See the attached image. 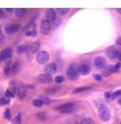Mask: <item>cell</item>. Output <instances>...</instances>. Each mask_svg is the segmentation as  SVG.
<instances>
[{
	"label": "cell",
	"mask_w": 121,
	"mask_h": 124,
	"mask_svg": "<svg viewBox=\"0 0 121 124\" xmlns=\"http://www.w3.org/2000/svg\"><path fill=\"white\" fill-rule=\"evenodd\" d=\"M99 116L101 118L102 121L104 122H108L110 118H111V112L107 106L104 105H101L100 107H99Z\"/></svg>",
	"instance_id": "cell-1"
},
{
	"label": "cell",
	"mask_w": 121,
	"mask_h": 124,
	"mask_svg": "<svg viewBox=\"0 0 121 124\" xmlns=\"http://www.w3.org/2000/svg\"><path fill=\"white\" fill-rule=\"evenodd\" d=\"M49 60V54L46 51H42L37 54V62L39 64H47V62Z\"/></svg>",
	"instance_id": "cell-2"
},
{
	"label": "cell",
	"mask_w": 121,
	"mask_h": 124,
	"mask_svg": "<svg viewBox=\"0 0 121 124\" xmlns=\"http://www.w3.org/2000/svg\"><path fill=\"white\" fill-rule=\"evenodd\" d=\"M77 76H79V70L75 68V67H70L66 71V77L71 80H75L77 79Z\"/></svg>",
	"instance_id": "cell-3"
},
{
	"label": "cell",
	"mask_w": 121,
	"mask_h": 124,
	"mask_svg": "<svg viewBox=\"0 0 121 124\" xmlns=\"http://www.w3.org/2000/svg\"><path fill=\"white\" fill-rule=\"evenodd\" d=\"M74 104H72V103H69V104H65L63 105V106H59V107H57V111H59L62 114H67V113H71V112L74 109Z\"/></svg>",
	"instance_id": "cell-4"
},
{
	"label": "cell",
	"mask_w": 121,
	"mask_h": 124,
	"mask_svg": "<svg viewBox=\"0 0 121 124\" xmlns=\"http://www.w3.org/2000/svg\"><path fill=\"white\" fill-rule=\"evenodd\" d=\"M51 31V23H49L47 19H44L40 24V32L44 34V35H47Z\"/></svg>",
	"instance_id": "cell-5"
},
{
	"label": "cell",
	"mask_w": 121,
	"mask_h": 124,
	"mask_svg": "<svg viewBox=\"0 0 121 124\" xmlns=\"http://www.w3.org/2000/svg\"><path fill=\"white\" fill-rule=\"evenodd\" d=\"M94 65L98 69H101V68L107 67V60H105V58H103V56H98V58H95Z\"/></svg>",
	"instance_id": "cell-6"
},
{
	"label": "cell",
	"mask_w": 121,
	"mask_h": 124,
	"mask_svg": "<svg viewBox=\"0 0 121 124\" xmlns=\"http://www.w3.org/2000/svg\"><path fill=\"white\" fill-rule=\"evenodd\" d=\"M37 80H38L39 82H42V84H51V82H53L52 76L46 75V73L39 75L38 77H37Z\"/></svg>",
	"instance_id": "cell-7"
},
{
	"label": "cell",
	"mask_w": 121,
	"mask_h": 124,
	"mask_svg": "<svg viewBox=\"0 0 121 124\" xmlns=\"http://www.w3.org/2000/svg\"><path fill=\"white\" fill-rule=\"evenodd\" d=\"M107 53H108V56H109V59H115L117 56H118L119 54V51L117 49H115V46H110V47H108V50H107Z\"/></svg>",
	"instance_id": "cell-8"
},
{
	"label": "cell",
	"mask_w": 121,
	"mask_h": 124,
	"mask_svg": "<svg viewBox=\"0 0 121 124\" xmlns=\"http://www.w3.org/2000/svg\"><path fill=\"white\" fill-rule=\"evenodd\" d=\"M56 70H57V67H56L55 63H48V64H46L45 67V73L46 75H53V73H55Z\"/></svg>",
	"instance_id": "cell-9"
},
{
	"label": "cell",
	"mask_w": 121,
	"mask_h": 124,
	"mask_svg": "<svg viewBox=\"0 0 121 124\" xmlns=\"http://www.w3.org/2000/svg\"><path fill=\"white\" fill-rule=\"evenodd\" d=\"M79 72L81 73V75H83V76H86V75H89V73L91 72V68H90L86 63H83V64H81L79 67Z\"/></svg>",
	"instance_id": "cell-10"
},
{
	"label": "cell",
	"mask_w": 121,
	"mask_h": 124,
	"mask_svg": "<svg viewBox=\"0 0 121 124\" xmlns=\"http://www.w3.org/2000/svg\"><path fill=\"white\" fill-rule=\"evenodd\" d=\"M0 55H1V60H3V61H10V59H11V50L5 49Z\"/></svg>",
	"instance_id": "cell-11"
},
{
	"label": "cell",
	"mask_w": 121,
	"mask_h": 124,
	"mask_svg": "<svg viewBox=\"0 0 121 124\" xmlns=\"http://www.w3.org/2000/svg\"><path fill=\"white\" fill-rule=\"evenodd\" d=\"M19 30V25L18 24H9L8 26H6V32L9 33V34H13V33L17 32Z\"/></svg>",
	"instance_id": "cell-12"
},
{
	"label": "cell",
	"mask_w": 121,
	"mask_h": 124,
	"mask_svg": "<svg viewBox=\"0 0 121 124\" xmlns=\"http://www.w3.org/2000/svg\"><path fill=\"white\" fill-rule=\"evenodd\" d=\"M115 65H108V67H104L103 69V72H102V75L104 76V77H108L112 73V72H115Z\"/></svg>",
	"instance_id": "cell-13"
},
{
	"label": "cell",
	"mask_w": 121,
	"mask_h": 124,
	"mask_svg": "<svg viewBox=\"0 0 121 124\" xmlns=\"http://www.w3.org/2000/svg\"><path fill=\"white\" fill-rule=\"evenodd\" d=\"M46 15H47V20H48L49 23H51V22H54V20H55V17H56L55 10L48 9V10H47V13H46Z\"/></svg>",
	"instance_id": "cell-14"
},
{
	"label": "cell",
	"mask_w": 121,
	"mask_h": 124,
	"mask_svg": "<svg viewBox=\"0 0 121 124\" xmlns=\"http://www.w3.org/2000/svg\"><path fill=\"white\" fill-rule=\"evenodd\" d=\"M39 46H40V44H39V42H34L32 45H30V51L33 53H35V52H37L38 50H39Z\"/></svg>",
	"instance_id": "cell-15"
},
{
	"label": "cell",
	"mask_w": 121,
	"mask_h": 124,
	"mask_svg": "<svg viewBox=\"0 0 121 124\" xmlns=\"http://www.w3.org/2000/svg\"><path fill=\"white\" fill-rule=\"evenodd\" d=\"M26 9H24V8H18V9L16 10V16L17 17H24L25 15H26Z\"/></svg>",
	"instance_id": "cell-16"
},
{
	"label": "cell",
	"mask_w": 121,
	"mask_h": 124,
	"mask_svg": "<svg viewBox=\"0 0 121 124\" xmlns=\"http://www.w3.org/2000/svg\"><path fill=\"white\" fill-rule=\"evenodd\" d=\"M55 13L63 16V15H65V14L69 13V9H67V8H57V9H55Z\"/></svg>",
	"instance_id": "cell-17"
},
{
	"label": "cell",
	"mask_w": 121,
	"mask_h": 124,
	"mask_svg": "<svg viewBox=\"0 0 121 124\" xmlns=\"http://www.w3.org/2000/svg\"><path fill=\"white\" fill-rule=\"evenodd\" d=\"M26 36H32V37H34V36H36V30H32V28H28V30L26 31Z\"/></svg>",
	"instance_id": "cell-18"
},
{
	"label": "cell",
	"mask_w": 121,
	"mask_h": 124,
	"mask_svg": "<svg viewBox=\"0 0 121 124\" xmlns=\"http://www.w3.org/2000/svg\"><path fill=\"white\" fill-rule=\"evenodd\" d=\"M17 92H18V95H19L20 97L23 98L24 96H25V92H26V88H25V87H23V86H21V87H18V88H17Z\"/></svg>",
	"instance_id": "cell-19"
},
{
	"label": "cell",
	"mask_w": 121,
	"mask_h": 124,
	"mask_svg": "<svg viewBox=\"0 0 121 124\" xmlns=\"http://www.w3.org/2000/svg\"><path fill=\"white\" fill-rule=\"evenodd\" d=\"M81 124H94V121L90 117H85L81 121Z\"/></svg>",
	"instance_id": "cell-20"
},
{
	"label": "cell",
	"mask_w": 121,
	"mask_h": 124,
	"mask_svg": "<svg viewBox=\"0 0 121 124\" xmlns=\"http://www.w3.org/2000/svg\"><path fill=\"white\" fill-rule=\"evenodd\" d=\"M13 124H21V115L18 114L16 117L13 120Z\"/></svg>",
	"instance_id": "cell-21"
},
{
	"label": "cell",
	"mask_w": 121,
	"mask_h": 124,
	"mask_svg": "<svg viewBox=\"0 0 121 124\" xmlns=\"http://www.w3.org/2000/svg\"><path fill=\"white\" fill-rule=\"evenodd\" d=\"M25 51H27V46L26 45H18L17 46V52L18 53H24Z\"/></svg>",
	"instance_id": "cell-22"
},
{
	"label": "cell",
	"mask_w": 121,
	"mask_h": 124,
	"mask_svg": "<svg viewBox=\"0 0 121 124\" xmlns=\"http://www.w3.org/2000/svg\"><path fill=\"white\" fill-rule=\"evenodd\" d=\"M11 69H13V70H11V72H13V73H17V72H18V70H19V63H18V62H15Z\"/></svg>",
	"instance_id": "cell-23"
},
{
	"label": "cell",
	"mask_w": 121,
	"mask_h": 124,
	"mask_svg": "<svg viewBox=\"0 0 121 124\" xmlns=\"http://www.w3.org/2000/svg\"><path fill=\"white\" fill-rule=\"evenodd\" d=\"M33 104L36 106V107H40V106H43L44 105V103H43L42 99H35V101H33Z\"/></svg>",
	"instance_id": "cell-24"
},
{
	"label": "cell",
	"mask_w": 121,
	"mask_h": 124,
	"mask_svg": "<svg viewBox=\"0 0 121 124\" xmlns=\"http://www.w3.org/2000/svg\"><path fill=\"white\" fill-rule=\"evenodd\" d=\"M64 80H65V78L63 77V76H57L55 78V81L57 82V84H61V82H64Z\"/></svg>",
	"instance_id": "cell-25"
},
{
	"label": "cell",
	"mask_w": 121,
	"mask_h": 124,
	"mask_svg": "<svg viewBox=\"0 0 121 124\" xmlns=\"http://www.w3.org/2000/svg\"><path fill=\"white\" fill-rule=\"evenodd\" d=\"M88 89V87H81V88H76L73 90V93L74 94H77V93H82V92H84V90H86Z\"/></svg>",
	"instance_id": "cell-26"
},
{
	"label": "cell",
	"mask_w": 121,
	"mask_h": 124,
	"mask_svg": "<svg viewBox=\"0 0 121 124\" xmlns=\"http://www.w3.org/2000/svg\"><path fill=\"white\" fill-rule=\"evenodd\" d=\"M5 96H6L7 98H13V97H15V94H13L11 90H7L6 94H5Z\"/></svg>",
	"instance_id": "cell-27"
},
{
	"label": "cell",
	"mask_w": 121,
	"mask_h": 124,
	"mask_svg": "<svg viewBox=\"0 0 121 124\" xmlns=\"http://www.w3.org/2000/svg\"><path fill=\"white\" fill-rule=\"evenodd\" d=\"M9 103V98H7V97H3L0 99V105H6Z\"/></svg>",
	"instance_id": "cell-28"
},
{
	"label": "cell",
	"mask_w": 121,
	"mask_h": 124,
	"mask_svg": "<svg viewBox=\"0 0 121 124\" xmlns=\"http://www.w3.org/2000/svg\"><path fill=\"white\" fill-rule=\"evenodd\" d=\"M3 114H5V118H7V120H9V118L11 117V113H10L9 109H6Z\"/></svg>",
	"instance_id": "cell-29"
},
{
	"label": "cell",
	"mask_w": 121,
	"mask_h": 124,
	"mask_svg": "<svg viewBox=\"0 0 121 124\" xmlns=\"http://www.w3.org/2000/svg\"><path fill=\"white\" fill-rule=\"evenodd\" d=\"M121 96V90H117L115 93L112 94V98H115V97H120Z\"/></svg>",
	"instance_id": "cell-30"
},
{
	"label": "cell",
	"mask_w": 121,
	"mask_h": 124,
	"mask_svg": "<svg viewBox=\"0 0 121 124\" xmlns=\"http://www.w3.org/2000/svg\"><path fill=\"white\" fill-rule=\"evenodd\" d=\"M57 90H58V87H55V88L48 89V90H47V93H48V94H54V93H56Z\"/></svg>",
	"instance_id": "cell-31"
},
{
	"label": "cell",
	"mask_w": 121,
	"mask_h": 124,
	"mask_svg": "<svg viewBox=\"0 0 121 124\" xmlns=\"http://www.w3.org/2000/svg\"><path fill=\"white\" fill-rule=\"evenodd\" d=\"M5 73H6L7 76L10 75V73H11V68H10V67H6V68H5Z\"/></svg>",
	"instance_id": "cell-32"
},
{
	"label": "cell",
	"mask_w": 121,
	"mask_h": 124,
	"mask_svg": "<svg viewBox=\"0 0 121 124\" xmlns=\"http://www.w3.org/2000/svg\"><path fill=\"white\" fill-rule=\"evenodd\" d=\"M37 116H38V117L39 118H43V120H44V118H46V113H38V114H37Z\"/></svg>",
	"instance_id": "cell-33"
},
{
	"label": "cell",
	"mask_w": 121,
	"mask_h": 124,
	"mask_svg": "<svg viewBox=\"0 0 121 124\" xmlns=\"http://www.w3.org/2000/svg\"><path fill=\"white\" fill-rule=\"evenodd\" d=\"M104 95H105V98H107V99H111L112 98V94L110 92H107Z\"/></svg>",
	"instance_id": "cell-34"
},
{
	"label": "cell",
	"mask_w": 121,
	"mask_h": 124,
	"mask_svg": "<svg viewBox=\"0 0 121 124\" xmlns=\"http://www.w3.org/2000/svg\"><path fill=\"white\" fill-rule=\"evenodd\" d=\"M94 79L96 80V81H101V76L100 75H94Z\"/></svg>",
	"instance_id": "cell-35"
},
{
	"label": "cell",
	"mask_w": 121,
	"mask_h": 124,
	"mask_svg": "<svg viewBox=\"0 0 121 124\" xmlns=\"http://www.w3.org/2000/svg\"><path fill=\"white\" fill-rule=\"evenodd\" d=\"M42 101L44 104H51V101L49 99H47V98H42Z\"/></svg>",
	"instance_id": "cell-36"
},
{
	"label": "cell",
	"mask_w": 121,
	"mask_h": 124,
	"mask_svg": "<svg viewBox=\"0 0 121 124\" xmlns=\"http://www.w3.org/2000/svg\"><path fill=\"white\" fill-rule=\"evenodd\" d=\"M121 68V62H119V63H117V64L115 65V70L117 71V70H119V69Z\"/></svg>",
	"instance_id": "cell-37"
},
{
	"label": "cell",
	"mask_w": 121,
	"mask_h": 124,
	"mask_svg": "<svg viewBox=\"0 0 121 124\" xmlns=\"http://www.w3.org/2000/svg\"><path fill=\"white\" fill-rule=\"evenodd\" d=\"M2 41H3V35L1 33V30H0V43H2Z\"/></svg>",
	"instance_id": "cell-38"
},
{
	"label": "cell",
	"mask_w": 121,
	"mask_h": 124,
	"mask_svg": "<svg viewBox=\"0 0 121 124\" xmlns=\"http://www.w3.org/2000/svg\"><path fill=\"white\" fill-rule=\"evenodd\" d=\"M117 44H118V45H121V37H119V39H118V41H117Z\"/></svg>",
	"instance_id": "cell-39"
},
{
	"label": "cell",
	"mask_w": 121,
	"mask_h": 124,
	"mask_svg": "<svg viewBox=\"0 0 121 124\" xmlns=\"http://www.w3.org/2000/svg\"><path fill=\"white\" fill-rule=\"evenodd\" d=\"M0 17H1V18L3 17V10L2 9H0Z\"/></svg>",
	"instance_id": "cell-40"
},
{
	"label": "cell",
	"mask_w": 121,
	"mask_h": 124,
	"mask_svg": "<svg viewBox=\"0 0 121 124\" xmlns=\"http://www.w3.org/2000/svg\"><path fill=\"white\" fill-rule=\"evenodd\" d=\"M118 59L120 60V62H121V52H119V54H118Z\"/></svg>",
	"instance_id": "cell-41"
},
{
	"label": "cell",
	"mask_w": 121,
	"mask_h": 124,
	"mask_svg": "<svg viewBox=\"0 0 121 124\" xmlns=\"http://www.w3.org/2000/svg\"><path fill=\"white\" fill-rule=\"evenodd\" d=\"M118 103H119V105H121V96L118 98Z\"/></svg>",
	"instance_id": "cell-42"
},
{
	"label": "cell",
	"mask_w": 121,
	"mask_h": 124,
	"mask_svg": "<svg viewBox=\"0 0 121 124\" xmlns=\"http://www.w3.org/2000/svg\"><path fill=\"white\" fill-rule=\"evenodd\" d=\"M118 13H120V14H121V8H118Z\"/></svg>",
	"instance_id": "cell-43"
},
{
	"label": "cell",
	"mask_w": 121,
	"mask_h": 124,
	"mask_svg": "<svg viewBox=\"0 0 121 124\" xmlns=\"http://www.w3.org/2000/svg\"><path fill=\"white\" fill-rule=\"evenodd\" d=\"M0 61H1V55H0Z\"/></svg>",
	"instance_id": "cell-44"
}]
</instances>
